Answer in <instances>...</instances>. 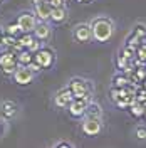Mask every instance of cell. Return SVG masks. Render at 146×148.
Wrapping results in <instances>:
<instances>
[{
    "label": "cell",
    "mask_w": 146,
    "mask_h": 148,
    "mask_svg": "<svg viewBox=\"0 0 146 148\" xmlns=\"http://www.w3.org/2000/svg\"><path fill=\"white\" fill-rule=\"evenodd\" d=\"M2 2H3V0H0V3H2Z\"/></svg>",
    "instance_id": "cell-31"
},
{
    "label": "cell",
    "mask_w": 146,
    "mask_h": 148,
    "mask_svg": "<svg viewBox=\"0 0 146 148\" xmlns=\"http://www.w3.org/2000/svg\"><path fill=\"white\" fill-rule=\"evenodd\" d=\"M67 88L72 91L74 98H79V99H87L91 101L92 99V83L84 79V77H72L69 83H67Z\"/></svg>",
    "instance_id": "cell-2"
},
{
    "label": "cell",
    "mask_w": 146,
    "mask_h": 148,
    "mask_svg": "<svg viewBox=\"0 0 146 148\" xmlns=\"http://www.w3.org/2000/svg\"><path fill=\"white\" fill-rule=\"evenodd\" d=\"M84 116H87V118H102V108H101V104L91 99V101L87 103V108H86Z\"/></svg>",
    "instance_id": "cell-14"
},
{
    "label": "cell",
    "mask_w": 146,
    "mask_h": 148,
    "mask_svg": "<svg viewBox=\"0 0 146 148\" xmlns=\"http://www.w3.org/2000/svg\"><path fill=\"white\" fill-rule=\"evenodd\" d=\"M87 99H79V98H74L72 101L67 104V113L76 118V120H81L84 118V113H86V108H87Z\"/></svg>",
    "instance_id": "cell-9"
},
{
    "label": "cell",
    "mask_w": 146,
    "mask_h": 148,
    "mask_svg": "<svg viewBox=\"0 0 146 148\" xmlns=\"http://www.w3.org/2000/svg\"><path fill=\"white\" fill-rule=\"evenodd\" d=\"M34 37L40 42H46L52 37V27L49 25V22H37L35 29H34Z\"/></svg>",
    "instance_id": "cell-11"
},
{
    "label": "cell",
    "mask_w": 146,
    "mask_h": 148,
    "mask_svg": "<svg viewBox=\"0 0 146 148\" xmlns=\"http://www.w3.org/2000/svg\"><path fill=\"white\" fill-rule=\"evenodd\" d=\"M49 20L52 24H64L67 20V9L65 7H55V9H52Z\"/></svg>",
    "instance_id": "cell-13"
},
{
    "label": "cell",
    "mask_w": 146,
    "mask_h": 148,
    "mask_svg": "<svg viewBox=\"0 0 146 148\" xmlns=\"http://www.w3.org/2000/svg\"><path fill=\"white\" fill-rule=\"evenodd\" d=\"M40 47H42V42H40V40H37V39H35V40H34V42L30 44V47H29L27 51H30V52L34 54V52H37V51H39Z\"/></svg>",
    "instance_id": "cell-25"
},
{
    "label": "cell",
    "mask_w": 146,
    "mask_h": 148,
    "mask_svg": "<svg viewBox=\"0 0 146 148\" xmlns=\"http://www.w3.org/2000/svg\"><path fill=\"white\" fill-rule=\"evenodd\" d=\"M89 25H91L92 32V40H96L99 44L109 42L114 36V22L109 17H104V15L94 17L89 22Z\"/></svg>",
    "instance_id": "cell-1"
},
{
    "label": "cell",
    "mask_w": 146,
    "mask_h": 148,
    "mask_svg": "<svg viewBox=\"0 0 146 148\" xmlns=\"http://www.w3.org/2000/svg\"><path fill=\"white\" fill-rule=\"evenodd\" d=\"M15 42H17V37L9 36V34H3V36H2V39H0V44H2L3 47H7V49H10V51H14Z\"/></svg>",
    "instance_id": "cell-19"
},
{
    "label": "cell",
    "mask_w": 146,
    "mask_h": 148,
    "mask_svg": "<svg viewBox=\"0 0 146 148\" xmlns=\"http://www.w3.org/2000/svg\"><path fill=\"white\" fill-rule=\"evenodd\" d=\"M129 110V114L133 116V118H136V120H139V118H143V114H145V110H146V106H143L141 103H138L134 101L131 106L128 108Z\"/></svg>",
    "instance_id": "cell-18"
},
{
    "label": "cell",
    "mask_w": 146,
    "mask_h": 148,
    "mask_svg": "<svg viewBox=\"0 0 146 148\" xmlns=\"http://www.w3.org/2000/svg\"><path fill=\"white\" fill-rule=\"evenodd\" d=\"M34 62H37L42 69H50L55 64V51L47 46H42L37 52H34Z\"/></svg>",
    "instance_id": "cell-3"
},
{
    "label": "cell",
    "mask_w": 146,
    "mask_h": 148,
    "mask_svg": "<svg viewBox=\"0 0 146 148\" xmlns=\"http://www.w3.org/2000/svg\"><path fill=\"white\" fill-rule=\"evenodd\" d=\"M133 36H136L138 39H141V40H146V25L145 24H136L134 27H133V32H131Z\"/></svg>",
    "instance_id": "cell-20"
},
{
    "label": "cell",
    "mask_w": 146,
    "mask_h": 148,
    "mask_svg": "<svg viewBox=\"0 0 146 148\" xmlns=\"http://www.w3.org/2000/svg\"><path fill=\"white\" fill-rule=\"evenodd\" d=\"M32 61H34V54H32L30 51L22 49V51H18V52H17V62H18V66H29Z\"/></svg>",
    "instance_id": "cell-16"
},
{
    "label": "cell",
    "mask_w": 146,
    "mask_h": 148,
    "mask_svg": "<svg viewBox=\"0 0 146 148\" xmlns=\"http://www.w3.org/2000/svg\"><path fill=\"white\" fill-rule=\"evenodd\" d=\"M5 34L14 36V37H18V36H22V30H20V27H18L17 22H12V24H9V25L5 27Z\"/></svg>",
    "instance_id": "cell-21"
},
{
    "label": "cell",
    "mask_w": 146,
    "mask_h": 148,
    "mask_svg": "<svg viewBox=\"0 0 146 148\" xmlns=\"http://www.w3.org/2000/svg\"><path fill=\"white\" fill-rule=\"evenodd\" d=\"M3 34H5V30H3V29L0 27V39H2V36H3Z\"/></svg>",
    "instance_id": "cell-28"
},
{
    "label": "cell",
    "mask_w": 146,
    "mask_h": 148,
    "mask_svg": "<svg viewBox=\"0 0 146 148\" xmlns=\"http://www.w3.org/2000/svg\"><path fill=\"white\" fill-rule=\"evenodd\" d=\"M46 2L52 9H55V7H65V0H46Z\"/></svg>",
    "instance_id": "cell-24"
},
{
    "label": "cell",
    "mask_w": 146,
    "mask_h": 148,
    "mask_svg": "<svg viewBox=\"0 0 146 148\" xmlns=\"http://www.w3.org/2000/svg\"><path fill=\"white\" fill-rule=\"evenodd\" d=\"M81 131L86 136H98L102 131V118H81Z\"/></svg>",
    "instance_id": "cell-5"
},
{
    "label": "cell",
    "mask_w": 146,
    "mask_h": 148,
    "mask_svg": "<svg viewBox=\"0 0 146 148\" xmlns=\"http://www.w3.org/2000/svg\"><path fill=\"white\" fill-rule=\"evenodd\" d=\"M109 96H111V101L116 103V101L119 99V98H121V89H118V88H111Z\"/></svg>",
    "instance_id": "cell-23"
},
{
    "label": "cell",
    "mask_w": 146,
    "mask_h": 148,
    "mask_svg": "<svg viewBox=\"0 0 146 148\" xmlns=\"http://www.w3.org/2000/svg\"><path fill=\"white\" fill-rule=\"evenodd\" d=\"M50 10H52V7L44 0V2H39V3L34 5V15H35V18L39 22H49Z\"/></svg>",
    "instance_id": "cell-12"
},
{
    "label": "cell",
    "mask_w": 146,
    "mask_h": 148,
    "mask_svg": "<svg viewBox=\"0 0 146 148\" xmlns=\"http://www.w3.org/2000/svg\"><path fill=\"white\" fill-rule=\"evenodd\" d=\"M37 22H39V20L35 18L34 12H29V10L20 12V14H18V17H17V24H18V27H20V30H22V34L34 32Z\"/></svg>",
    "instance_id": "cell-7"
},
{
    "label": "cell",
    "mask_w": 146,
    "mask_h": 148,
    "mask_svg": "<svg viewBox=\"0 0 146 148\" xmlns=\"http://www.w3.org/2000/svg\"><path fill=\"white\" fill-rule=\"evenodd\" d=\"M54 148H74V147L69 143V141H59V143H57Z\"/></svg>",
    "instance_id": "cell-26"
},
{
    "label": "cell",
    "mask_w": 146,
    "mask_h": 148,
    "mask_svg": "<svg viewBox=\"0 0 146 148\" xmlns=\"http://www.w3.org/2000/svg\"><path fill=\"white\" fill-rule=\"evenodd\" d=\"M129 84H131V81H129V77L126 74H116V76L113 77V88L123 89V88H126Z\"/></svg>",
    "instance_id": "cell-17"
},
{
    "label": "cell",
    "mask_w": 146,
    "mask_h": 148,
    "mask_svg": "<svg viewBox=\"0 0 146 148\" xmlns=\"http://www.w3.org/2000/svg\"><path fill=\"white\" fill-rule=\"evenodd\" d=\"M30 2H32V3L35 5V3H39V2H44V0H30Z\"/></svg>",
    "instance_id": "cell-29"
},
{
    "label": "cell",
    "mask_w": 146,
    "mask_h": 148,
    "mask_svg": "<svg viewBox=\"0 0 146 148\" xmlns=\"http://www.w3.org/2000/svg\"><path fill=\"white\" fill-rule=\"evenodd\" d=\"M17 52H14V51H3V52H0V69H2V73L3 74H9L12 76L14 71L17 69Z\"/></svg>",
    "instance_id": "cell-4"
},
{
    "label": "cell",
    "mask_w": 146,
    "mask_h": 148,
    "mask_svg": "<svg viewBox=\"0 0 146 148\" xmlns=\"http://www.w3.org/2000/svg\"><path fill=\"white\" fill-rule=\"evenodd\" d=\"M0 110L3 113V116L5 118H14L15 114H17V104L14 101H3L2 103V106H0Z\"/></svg>",
    "instance_id": "cell-15"
},
{
    "label": "cell",
    "mask_w": 146,
    "mask_h": 148,
    "mask_svg": "<svg viewBox=\"0 0 146 148\" xmlns=\"http://www.w3.org/2000/svg\"><path fill=\"white\" fill-rule=\"evenodd\" d=\"M0 47H2V44H0Z\"/></svg>",
    "instance_id": "cell-32"
},
{
    "label": "cell",
    "mask_w": 146,
    "mask_h": 148,
    "mask_svg": "<svg viewBox=\"0 0 146 148\" xmlns=\"http://www.w3.org/2000/svg\"><path fill=\"white\" fill-rule=\"evenodd\" d=\"M134 136L138 141H146V125H138L134 128Z\"/></svg>",
    "instance_id": "cell-22"
},
{
    "label": "cell",
    "mask_w": 146,
    "mask_h": 148,
    "mask_svg": "<svg viewBox=\"0 0 146 148\" xmlns=\"http://www.w3.org/2000/svg\"><path fill=\"white\" fill-rule=\"evenodd\" d=\"M143 118H145V120H146V110H145V114H143Z\"/></svg>",
    "instance_id": "cell-30"
},
{
    "label": "cell",
    "mask_w": 146,
    "mask_h": 148,
    "mask_svg": "<svg viewBox=\"0 0 146 148\" xmlns=\"http://www.w3.org/2000/svg\"><path fill=\"white\" fill-rule=\"evenodd\" d=\"M77 2H79V3H91L92 0H77Z\"/></svg>",
    "instance_id": "cell-27"
},
{
    "label": "cell",
    "mask_w": 146,
    "mask_h": 148,
    "mask_svg": "<svg viewBox=\"0 0 146 148\" xmlns=\"http://www.w3.org/2000/svg\"><path fill=\"white\" fill-rule=\"evenodd\" d=\"M74 99V94L72 91L65 86L62 89H59V91L54 94V104L57 108H67V104Z\"/></svg>",
    "instance_id": "cell-10"
},
{
    "label": "cell",
    "mask_w": 146,
    "mask_h": 148,
    "mask_svg": "<svg viewBox=\"0 0 146 148\" xmlns=\"http://www.w3.org/2000/svg\"><path fill=\"white\" fill-rule=\"evenodd\" d=\"M14 81L18 84V86H27L34 81L35 77V73L29 67V66H17V69L14 71Z\"/></svg>",
    "instance_id": "cell-8"
},
{
    "label": "cell",
    "mask_w": 146,
    "mask_h": 148,
    "mask_svg": "<svg viewBox=\"0 0 146 148\" xmlns=\"http://www.w3.org/2000/svg\"><path fill=\"white\" fill-rule=\"evenodd\" d=\"M72 37L76 42L79 44H87L92 40V32H91V25L87 22H81V24H76L72 27Z\"/></svg>",
    "instance_id": "cell-6"
}]
</instances>
